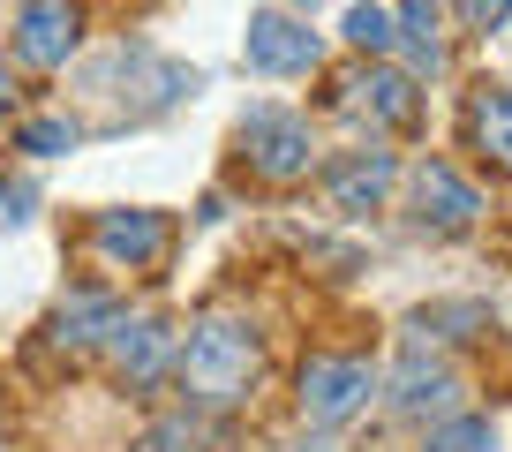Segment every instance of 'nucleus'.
Masks as SVG:
<instances>
[{
    "instance_id": "f257e3e1",
    "label": "nucleus",
    "mask_w": 512,
    "mask_h": 452,
    "mask_svg": "<svg viewBox=\"0 0 512 452\" xmlns=\"http://www.w3.org/2000/svg\"><path fill=\"white\" fill-rule=\"evenodd\" d=\"M174 377L196 407H234L256 385V332L241 317H204L174 347Z\"/></svg>"
},
{
    "instance_id": "f03ea898",
    "label": "nucleus",
    "mask_w": 512,
    "mask_h": 452,
    "mask_svg": "<svg viewBox=\"0 0 512 452\" xmlns=\"http://www.w3.org/2000/svg\"><path fill=\"white\" fill-rule=\"evenodd\" d=\"M241 159H249L264 181H302L309 166H317V136H309L302 113L256 106L249 121H241Z\"/></svg>"
},
{
    "instance_id": "7ed1b4c3",
    "label": "nucleus",
    "mask_w": 512,
    "mask_h": 452,
    "mask_svg": "<svg viewBox=\"0 0 512 452\" xmlns=\"http://www.w3.org/2000/svg\"><path fill=\"white\" fill-rule=\"evenodd\" d=\"M369 392H377V377H369V362H339V355H317L302 370V415L324 422V430H339V422H354L369 407Z\"/></svg>"
},
{
    "instance_id": "20e7f679",
    "label": "nucleus",
    "mask_w": 512,
    "mask_h": 452,
    "mask_svg": "<svg viewBox=\"0 0 512 452\" xmlns=\"http://www.w3.org/2000/svg\"><path fill=\"white\" fill-rule=\"evenodd\" d=\"M83 46V8L76 0H23L16 8V61L23 68H61Z\"/></svg>"
},
{
    "instance_id": "39448f33",
    "label": "nucleus",
    "mask_w": 512,
    "mask_h": 452,
    "mask_svg": "<svg viewBox=\"0 0 512 452\" xmlns=\"http://www.w3.org/2000/svg\"><path fill=\"white\" fill-rule=\"evenodd\" d=\"M241 53H249L256 76H309V68H317V31H309L302 16H279V8H264V16H249V38H241Z\"/></svg>"
},
{
    "instance_id": "423d86ee",
    "label": "nucleus",
    "mask_w": 512,
    "mask_h": 452,
    "mask_svg": "<svg viewBox=\"0 0 512 452\" xmlns=\"http://www.w3.org/2000/svg\"><path fill=\"white\" fill-rule=\"evenodd\" d=\"M392 400H400L407 415H452V400H460V370H452L445 355H430V339H407L400 370H392Z\"/></svg>"
},
{
    "instance_id": "0eeeda50",
    "label": "nucleus",
    "mask_w": 512,
    "mask_h": 452,
    "mask_svg": "<svg viewBox=\"0 0 512 452\" xmlns=\"http://www.w3.org/2000/svg\"><path fill=\"white\" fill-rule=\"evenodd\" d=\"M339 106L369 113L377 129H415L422 121V91L400 76V68H354V76L339 83Z\"/></svg>"
},
{
    "instance_id": "6e6552de",
    "label": "nucleus",
    "mask_w": 512,
    "mask_h": 452,
    "mask_svg": "<svg viewBox=\"0 0 512 452\" xmlns=\"http://www.w3.org/2000/svg\"><path fill=\"white\" fill-rule=\"evenodd\" d=\"M415 219L437 226V234H467V226L482 219V196L467 174H452L445 159H422L415 166Z\"/></svg>"
},
{
    "instance_id": "1a4fd4ad",
    "label": "nucleus",
    "mask_w": 512,
    "mask_h": 452,
    "mask_svg": "<svg viewBox=\"0 0 512 452\" xmlns=\"http://www.w3.org/2000/svg\"><path fill=\"white\" fill-rule=\"evenodd\" d=\"M91 242L106 264H128V272H151L166 257V219L159 211H98Z\"/></svg>"
},
{
    "instance_id": "9d476101",
    "label": "nucleus",
    "mask_w": 512,
    "mask_h": 452,
    "mask_svg": "<svg viewBox=\"0 0 512 452\" xmlns=\"http://www.w3.org/2000/svg\"><path fill=\"white\" fill-rule=\"evenodd\" d=\"M106 347H113V370L128 377V385H151V377L166 370V355H174V332H166L159 317H136V324H113L106 332Z\"/></svg>"
},
{
    "instance_id": "9b49d317",
    "label": "nucleus",
    "mask_w": 512,
    "mask_h": 452,
    "mask_svg": "<svg viewBox=\"0 0 512 452\" xmlns=\"http://www.w3.org/2000/svg\"><path fill=\"white\" fill-rule=\"evenodd\" d=\"M392 151H354V159H339L332 174H324V189H332L339 211H377L384 196H392Z\"/></svg>"
},
{
    "instance_id": "f8f14e48",
    "label": "nucleus",
    "mask_w": 512,
    "mask_h": 452,
    "mask_svg": "<svg viewBox=\"0 0 512 452\" xmlns=\"http://www.w3.org/2000/svg\"><path fill=\"white\" fill-rule=\"evenodd\" d=\"M467 129H475V144L490 151L497 166H512V91L482 83V91H475V106H467Z\"/></svg>"
},
{
    "instance_id": "ddd939ff",
    "label": "nucleus",
    "mask_w": 512,
    "mask_h": 452,
    "mask_svg": "<svg viewBox=\"0 0 512 452\" xmlns=\"http://www.w3.org/2000/svg\"><path fill=\"white\" fill-rule=\"evenodd\" d=\"M113 324H121V302H106V294H76V302L53 317V339H61V347H98Z\"/></svg>"
},
{
    "instance_id": "4468645a",
    "label": "nucleus",
    "mask_w": 512,
    "mask_h": 452,
    "mask_svg": "<svg viewBox=\"0 0 512 452\" xmlns=\"http://www.w3.org/2000/svg\"><path fill=\"white\" fill-rule=\"evenodd\" d=\"M392 31L415 46V61H422V68L445 61V16H437V0H400V23H392Z\"/></svg>"
},
{
    "instance_id": "2eb2a0df",
    "label": "nucleus",
    "mask_w": 512,
    "mask_h": 452,
    "mask_svg": "<svg viewBox=\"0 0 512 452\" xmlns=\"http://www.w3.org/2000/svg\"><path fill=\"white\" fill-rule=\"evenodd\" d=\"M430 452H497V430L482 415H445L430 430Z\"/></svg>"
},
{
    "instance_id": "dca6fc26",
    "label": "nucleus",
    "mask_w": 512,
    "mask_h": 452,
    "mask_svg": "<svg viewBox=\"0 0 512 452\" xmlns=\"http://www.w3.org/2000/svg\"><path fill=\"white\" fill-rule=\"evenodd\" d=\"M347 38L362 53H392V46H400V31H392V16H384L377 0H354V8H347Z\"/></svg>"
},
{
    "instance_id": "f3484780",
    "label": "nucleus",
    "mask_w": 512,
    "mask_h": 452,
    "mask_svg": "<svg viewBox=\"0 0 512 452\" xmlns=\"http://www.w3.org/2000/svg\"><path fill=\"white\" fill-rule=\"evenodd\" d=\"M16 144L31 151V159H61V151H76V129H68V121H23Z\"/></svg>"
},
{
    "instance_id": "a211bd4d",
    "label": "nucleus",
    "mask_w": 512,
    "mask_h": 452,
    "mask_svg": "<svg viewBox=\"0 0 512 452\" xmlns=\"http://www.w3.org/2000/svg\"><path fill=\"white\" fill-rule=\"evenodd\" d=\"M460 16H467V31H497L512 16V0H460Z\"/></svg>"
},
{
    "instance_id": "6ab92c4d",
    "label": "nucleus",
    "mask_w": 512,
    "mask_h": 452,
    "mask_svg": "<svg viewBox=\"0 0 512 452\" xmlns=\"http://www.w3.org/2000/svg\"><path fill=\"white\" fill-rule=\"evenodd\" d=\"M0 219H8V226L31 219V189H0Z\"/></svg>"
},
{
    "instance_id": "aec40b11",
    "label": "nucleus",
    "mask_w": 512,
    "mask_h": 452,
    "mask_svg": "<svg viewBox=\"0 0 512 452\" xmlns=\"http://www.w3.org/2000/svg\"><path fill=\"white\" fill-rule=\"evenodd\" d=\"M8 98H16V91H8V68H0V106H8Z\"/></svg>"
},
{
    "instance_id": "412c9836",
    "label": "nucleus",
    "mask_w": 512,
    "mask_h": 452,
    "mask_svg": "<svg viewBox=\"0 0 512 452\" xmlns=\"http://www.w3.org/2000/svg\"><path fill=\"white\" fill-rule=\"evenodd\" d=\"M302 8H317V0H302Z\"/></svg>"
},
{
    "instance_id": "4be33fe9",
    "label": "nucleus",
    "mask_w": 512,
    "mask_h": 452,
    "mask_svg": "<svg viewBox=\"0 0 512 452\" xmlns=\"http://www.w3.org/2000/svg\"><path fill=\"white\" fill-rule=\"evenodd\" d=\"M144 452H159V445H144Z\"/></svg>"
}]
</instances>
